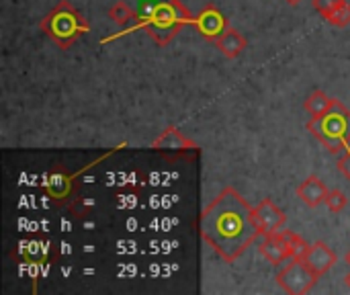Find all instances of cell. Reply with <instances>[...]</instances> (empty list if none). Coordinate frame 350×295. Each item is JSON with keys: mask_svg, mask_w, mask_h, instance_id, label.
<instances>
[{"mask_svg": "<svg viewBox=\"0 0 350 295\" xmlns=\"http://www.w3.org/2000/svg\"><path fill=\"white\" fill-rule=\"evenodd\" d=\"M199 230L226 263H236L262 236L254 220V207L234 187H226L203 209Z\"/></svg>", "mask_w": 350, "mask_h": 295, "instance_id": "cell-1", "label": "cell"}, {"mask_svg": "<svg viewBox=\"0 0 350 295\" xmlns=\"http://www.w3.org/2000/svg\"><path fill=\"white\" fill-rule=\"evenodd\" d=\"M193 14L180 0H139L137 16L133 25L113 33L100 41V45L131 35L135 31H146L158 45H168L183 27L193 25Z\"/></svg>", "mask_w": 350, "mask_h": 295, "instance_id": "cell-2", "label": "cell"}, {"mask_svg": "<svg viewBox=\"0 0 350 295\" xmlns=\"http://www.w3.org/2000/svg\"><path fill=\"white\" fill-rule=\"evenodd\" d=\"M39 29L62 49H68L76 43V39L90 31L88 18L70 2L59 0L39 23Z\"/></svg>", "mask_w": 350, "mask_h": 295, "instance_id": "cell-3", "label": "cell"}, {"mask_svg": "<svg viewBox=\"0 0 350 295\" xmlns=\"http://www.w3.org/2000/svg\"><path fill=\"white\" fill-rule=\"evenodd\" d=\"M308 131H312V136L322 142L330 154L338 156L350 148V111L338 99H334V105L328 113L308 121Z\"/></svg>", "mask_w": 350, "mask_h": 295, "instance_id": "cell-4", "label": "cell"}, {"mask_svg": "<svg viewBox=\"0 0 350 295\" xmlns=\"http://www.w3.org/2000/svg\"><path fill=\"white\" fill-rule=\"evenodd\" d=\"M125 144H121L119 148H123ZM119 148H115V150H109L107 154H103V156H98L92 164H88V166H84L82 170H78V172H68V170H64V168H59V166H55L47 177H45V181H43V191L47 193V197L55 203V205H66V201L72 197V191H74V181L82 175V172H86L90 166H94V164H98V162H103L105 158H109L111 154H115Z\"/></svg>", "mask_w": 350, "mask_h": 295, "instance_id": "cell-5", "label": "cell"}, {"mask_svg": "<svg viewBox=\"0 0 350 295\" xmlns=\"http://www.w3.org/2000/svg\"><path fill=\"white\" fill-rule=\"evenodd\" d=\"M320 281V277L308 267L304 259H291L283 271L277 275V283L285 294L304 295L312 292V287Z\"/></svg>", "mask_w": 350, "mask_h": 295, "instance_id": "cell-6", "label": "cell"}, {"mask_svg": "<svg viewBox=\"0 0 350 295\" xmlns=\"http://www.w3.org/2000/svg\"><path fill=\"white\" fill-rule=\"evenodd\" d=\"M191 27H195V29L199 31V35L205 37L207 41L215 43V39H217L230 25H228L226 14H224L213 2H209V4H205V6L197 12V16L193 18V25H191Z\"/></svg>", "mask_w": 350, "mask_h": 295, "instance_id": "cell-7", "label": "cell"}, {"mask_svg": "<svg viewBox=\"0 0 350 295\" xmlns=\"http://www.w3.org/2000/svg\"><path fill=\"white\" fill-rule=\"evenodd\" d=\"M254 220H256V226H258V230H260L262 236L275 234V232L283 230V226L287 224L285 211L281 207H277L273 203V199H262L254 207Z\"/></svg>", "mask_w": 350, "mask_h": 295, "instance_id": "cell-8", "label": "cell"}, {"mask_svg": "<svg viewBox=\"0 0 350 295\" xmlns=\"http://www.w3.org/2000/svg\"><path fill=\"white\" fill-rule=\"evenodd\" d=\"M304 261L308 263V267H310L318 277H322L324 273H328V271L336 265L338 257H336V253H334L326 242L318 240V242L310 244V251H308V255H306Z\"/></svg>", "mask_w": 350, "mask_h": 295, "instance_id": "cell-9", "label": "cell"}, {"mask_svg": "<svg viewBox=\"0 0 350 295\" xmlns=\"http://www.w3.org/2000/svg\"><path fill=\"white\" fill-rule=\"evenodd\" d=\"M258 251H260V255H262L269 263H273V265H281V263H285L287 259H291V251H289L287 242L283 240L281 230L275 232V234L262 236V242L258 244Z\"/></svg>", "mask_w": 350, "mask_h": 295, "instance_id": "cell-10", "label": "cell"}, {"mask_svg": "<svg viewBox=\"0 0 350 295\" xmlns=\"http://www.w3.org/2000/svg\"><path fill=\"white\" fill-rule=\"evenodd\" d=\"M328 193H330V191H328L326 183H324L320 177H316V175L308 177V179L297 187V197H299L308 207H312V209H316L318 205H322V203L326 201Z\"/></svg>", "mask_w": 350, "mask_h": 295, "instance_id": "cell-11", "label": "cell"}, {"mask_svg": "<svg viewBox=\"0 0 350 295\" xmlns=\"http://www.w3.org/2000/svg\"><path fill=\"white\" fill-rule=\"evenodd\" d=\"M154 150H199V146L189 140L178 127L168 125L154 142H152Z\"/></svg>", "mask_w": 350, "mask_h": 295, "instance_id": "cell-12", "label": "cell"}, {"mask_svg": "<svg viewBox=\"0 0 350 295\" xmlns=\"http://www.w3.org/2000/svg\"><path fill=\"white\" fill-rule=\"evenodd\" d=\"M228 60H236L244 49H246V45H248V39L238 31V29H234V27H228L217 39H215V43H213Z\"/></svg>", "mask_w": 350, "mask_h": 295, "instance_id": "cell-13", "label": "cell"}, {"mask_svg": "<svg viewBox=\"0 0 350 295\" xmlns=\"http://www.w3.org/2000/svg\"><path fill=\"white\" fill-rule=\"evenodd\" d=\"M332 105H334V99H330L324 90H314V92L306 99L304 109H306V113H308L312 119H316V117H322L324 113H328V111L332 109Z\"/></svg>", "mask_w": 350, "mask_h": 295, "instance_id": "cell-14", "label": "cell"}, {"mask_svg": "<svg viewBox=\"0 0 350 295\" xmlns=\"http://www.w3.org/2000/svg\"><path fill=\"white\" fill-rule=\"evenodd\" d=\"M135 16H137V10H133L125 0H117V2L109 8V18H111L113 23H117L119 27H123V29H127L129 25H133Z\"/></svg>", "mask_w": 350, "mask_h": 295, "instance_id": "cell-15", "label": "cell"}, {"mask_svg": "<svg viewBox=\"0 0 350 295\" xmlns=\"http://www.w3.org/2000/svg\"><path fill=\"white\" fill-rule=\"evenodd\" d=\"M281 236H283V240L287 242V246L291 251V259H306V255L310 251V244L299 234H295L293 230H281Z\"/></svg>", "mask_w": 350, "mask_h": 295, "instance_id": "cell-16", "label": "cell"}, {"mask_svg": "<svg viewBox=\"0 0 350 295\" xmlns=\"http://www.w3.org/2000/svg\"><path fill=\"white\" fill-rule=\"evenodd\" d=\"M324 203L328 205V209H330L332 214H340V211H345V207L349 205V199H347V195H345L340 189H332V191L328 193V197H326Z\"/></svg>", "mask_w": 350, "mask_h": 295, "instance_id": "cell-17", "label": "cell"}, {"mask_svg": "<svg viewBox=\"0 0 350 295\" xmlns=\"http://www.w3.org/2000/svg\"><path fill=\"white\" fill-rule=\"evenodd\" d=\"M326 21H328L330 25H334V27H349L350 25V4L349 2H347L345 6L336 8L334 12H330V14L326 16Z\"/></svg>", "mask_w": 350, "mask_h": 295, "instance_id": "cell-18", "label": "cell"}, {"mask_svg": "<svg viewBox=\"0 0 350 295\" xmlns=\"http://www.w3.org/2000/svg\"><path fill=\"white\" fill-rule=\"evenodd\" d=\"M347 2L345 0H314V8L326 18L330 12H334L336 8H340V6H345Z\"/></svg>", "mask_w": 350, "mask_h": 295, "instance_id": "cell-19", "label": "cell"}, {"mask_svg": "<svg viewBox=\"0 0 350 295\" xmlns=\"http://www.w3.org/2000/svg\"><path fill=\"white\" fill-rule=\"evenodd\" d=\"M336 166H338V170L350 181V148L347 152H342V154L336 156Z\"/></svg>", "mask_w": 350, "mask_h": 295, "instance_id": "cell-20", "label": "cell"}, {"mask_svg": "<svg viewBox=\"0 0 350 295\" xmlns=\"http://www.w3.org/2000/svg\"><path fill=\"white\" fill-rule=\"evenodd\" d=\"M285 2H287V4H291V6H297V4H299L301 0H285Z\"/></svg>", "mask_w": 350, "mask_h": 295, "instance_id": "cell-21", "label": "cell"}, {"mask_svg": "<svg viewBox=\"0 0 350 295\" xmlns=\"http://www.w3.org/2000/svg\"><path fill=\"white\" fill-rule=\"evenodd\" d=\"M345 281H347V287H349V290H350V273H349V275H347V277H345Z\"/></svg>", "mask_w": 350, "mask_h": 295, "instance_id": "cell-22", "label": "cell"}, {"mask_svg": "<svg viewBox=\"0 0 350 295\" xmlns=\"http://www.w3.org/2000/svg\"><path fill=\"white\" fill-rule=\"evenodd\" d=\"M347 265H350V251L347 253Z\"/></svg>", "mask_w": 350, "mask_h": 295, "instance_id": "cell-23", "label": "cell"}, {"mask_svg": "<svg viewBox=\"0 0 350 295\" xmlns=\"http://www.w3.org/2000/svg\"><path fill=\"white\" fill-rule=\"evenodd\" d=\"M349 144H350V133H349Z\"/></svg>", "mask_w": 350, "mask_h": 295, "instance_id": "cell-24", "label": "cell"}, {"mask_svg": "<svg viewBox=\"0 0 350 295\" xmlns=\"http://www.w3.org/2000/svg\"><path fill=\"white\" fill-rule=\"evenodd\" d=\"M349 4H350V2H349Z\"/></svg>", "mask_w": 350, "mask_h": 295, "instance_id": "cell-25", "label": "cell"}]
</instances>
